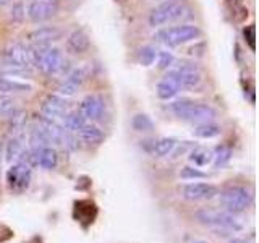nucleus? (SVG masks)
Segmentation results:
<instances>
[{
  "label": "nucleus",
  "mask_w": 259,
  "mask_h": 243,
  "mask_svg": "<svg viewBox=\"0 0 259 243\" xmlns=\"http://www.w3.org/2000/svg\"><path fill=\"white\" fill-rule=\"evenodd\" d=\"M165 78L172 79L180 88H194L201 83L202 71L194 63H180L174 70H170Z\"/></svg>",
  "instance_id": "obj_7"
},
{
  "label": "nucleus",
  "mask_w": 259,
  "mask_h": 243,
  "mask_svg": "<svg viewBox=\"0 0 259 243\" xmlns=\"http://www.w3.org/2000/svg\"><path fill=\"white\" fill-rule=\"evenodd\" d=\"M88 79V68H75L71 70L67 78L62 81V85L57 89V94H60L63 97H70L73 94H76V91L81 88V85Z\"/></svg>",
  "instance_id": "obj_13"
},
{
  "label": "nucleus",
  "mask_w": 259,
  "mask_h": 243,
  "mask_svg": "<svg viewBox=\"0 0 259 243\" xmlns=\"http://www.w3.org/2000/svg\"><path fill=\"white\" fill-rule=\"evenodd\" d=\"M132 127L135 132L140 133H148L154 130V122L151 120V117H148L146 113H136L132 120Z\"/></svg>",
  "instance_id": "obj_25"
},
{
  "label": "nucleus",
  "mask_w": 259,
  "mask_h": 243,
  "mask_svg": "<svg viewBox=\"0 0 259 243\" xmlns=\"http://www.w3.org/2000/svg\"><path fill=\"white\" fill-rule=\"evenodd\" d=\"M178 91H180V86H178L177 83H174L172 79L165 78V76H164V79H160L156 86V94L162 101L174 99V97L178 94Z\"/></svg>",
  "instance_id": "obj_19"
},
{
  "label": "nucleus",
  "mask_w": 259,
  "mask_h": 243,
  "mask_svg": "<svg viewBox=\"0 0 259 243\" xmlns=\"http://www.w3.org/2000/svg\"><path fill=\"white\" fill-rule=\"evenodd\" d=\"M57 13H59V0H32L26 12L32 23H44Z\"/></svg>",
  "instance_id": "obj_8"
},
{
  "label": "nucleus",
  "mask_w": 259,
  "mask_h": 243,
  "mask_svg": "<svg viewBox=\"0 0 259 243\" xmlns=\"http://www.w3.org/2000/svg\"><path fill=\"white\" fill-rule=\"evenodd\" d=\"M5 59L7 63L10 67H16V68H29L32 67V55H31V49H28L26 46H23L21 43H13L7 47L5 51Z\"/></svg>",
  "instance_id": "obj_10"
},
{
  "label": "nucleus",
  "mask_w": 259,
  "mask_h": 243,
  "mask_svg": "<svg viewBox=\"0 0 259 243\" xmlns=\"http://www.w3.org/2000/svg\"><path fill=\"white\" fill-rule=\"evenodd\" d=\"M157 51L152 46H144L138 51V62H140L143 67H151V65L156 62Z\"/></svg>",
  "instance_id": "obj_28"
},
{
  "label": "nucleus",
  "mask_w": 259,
  "mask_h": 243,
  "mask_svg": "<svg viewBox=\"0 0 259 243\" xmlns=\"http://www.w3.org/2000/svg\"><path fill=\"white\" fill-rule=\"evenodd\" d=\"M40 112L44 113L47 118H63L68 113V102L67 97L60 94H49L40 104Z\"/></svg>",
  "instance_id": "obj_12"
},
{
  "label": "nucleus",
  "mask_w": 259,
  "mask_h": 243,
  "mask_svg": "<svg viewBox=\"0 0 259 243\" xmlns=\"http://www.w3.org/2000/svg\"><path fill=\"white\" fill-rule=\"evenodd\" d=\"M23 151H24V148H23V143L20 138H12V140L7 143V149H5L7 160L8 162L18 160L21 157Z\"/></svg>",
  "instance_id": "obj_27"
},
{
  "label": "nucleus",
  "mask_w": 259,
  "mask_h": 243,
  "mask_svg": "<svg viewBox=\"0 0 259 243\" xmlns=\"http://www.w3.org/2000/svg\"><path fill=\"white\" fill-rule=\"evenodd\" d=\"M37 164L46 169V170H52L57 167V164H59V156H57V151L49 148V146H46V148H42L39 151V157H37Z\"/></svg>",
  "instance_id": "obj_21"
},
{
  "label": "nucleus",
  "mask_w": 259,
  "mask_h": 243,
  "mask_svg": "<svg viewBox=\"0 0 259 243\" xmlns=\"http://www.w3.org/2000/svg\"><path fill=\"white\" fill-rule=\"evenodd\" d=\"M10 2H12V0H0V5H8Z\"/></svg>",
  "instance_id": "obj_35"
},
{
  "label": "nucleus",
  "mask_w": 259,
  "mask_h": 243,
  "mask_svg": "<svg viewBox=\"0 0 259 243\" xmlns=\"http://www.w3.org/2000/svg\"><path fill=\"white\" fill-rule=\"evenodd\" d=\"M194 217L198 219V222L210 227L214 230H225V232H240L243 230V224L238 221L233 214L227 213V211L219 209H199L194 213Z\"/></svg>",
  "instance_id": "obj_2"
},
{
  "label": "nucleus",
  "mask_w": 259,
  "mask_h": 243,
  "mask_svg": "<svg viewBox=\"0 0 259 243\" xmlns=\"http://www.w3.org/2000/svg\"><path fill=\"white\" fill-rule=\"evenodd\" d=\"M222 133V130L219 125L212 124V122H204V124H198L196 128L193 130V135L201 140H210Z\"/></svg>",
  "instance_id": "obj_20"
},
{
  "label": "nucleus",
  "mask_w": 259,
  "mask_h": 243,
  "mask_svg": "<svg viewBox=\"0 0 259 243\" xmlns=\"http://www.w3.org/2000/svg\"><path fill=\"white\" fill-rule=\"evenodd\" d=\"M178 175H180L182 180H201V178L207 177L204 172H201L199 169H194V167H190V166L182 167L180 174H178Z\"/></svg>",
  "instance_id": "obj_29"
},
{
  "label": "nucleus",
  "mask_w": 259,
  "mask_h": 243,
  "mask_svg": "<svg viewBox=\"0 0 259 243\" xmlns=\"http://www.w3.org/2000/svg\"><path fill=\"white\" fill-rule=\"evenodd\" d=\"M32 91V86L26 81L12 79L8 76H0V93L5 94H20V93H29Z\"/></svg>",
  "instance_id": "obj_17"
},
{
  "label": "nucleus",
  "mask_w": 259,
  "mask_h": 243,
  "mask_svg": "<svg viewBox=\"0 0 259 243\" xmlns=\"http://www.w3.org/2000/svg\"><path fill=\"white\" fill-rule=\"evenodd\" d=\"M232 156H233V151H232L230 146H227V144L217 146L215 151H212V162H214V167H215V169H222V167H225V166L230 162Z\"/></svg>",
  "instance_id": "obj_22"
},
{
  "label": "nucleus",
  "mask_w": 259,
  "mask_h": 243,
  "mask_svg": "<svg viewBox=\"0 0 259 243\" xmlns=\"http://www.w3.org/2000/svg\"><path fill=\"white\" fill-rule=\"evenodd\" d=\"M78 136L83 143L91 144V146H97L104 143V138H105L101 128H97L94 125H88V124L83 128L78 130Z\"/></svg>",
  "instance_id": "obj_18"
},
{
  "label": "nucleus",
  "mask_w": 259,
  "mask_h": 243,
  "mask_svg": "<svg viewBox=\"0 0 259 243\" xmlns=\"http://www.w3.org/2000/svg\"><path fill=\"white\" fill-rule=\"evenodd\" d=\"M201 37V29L194 24H178V26L162 28L154 34V39L165 47H178Z\"/></svg>",
  "instance_id": "obj_3"
},
{
  "label": "nucleus",
  "mask_w": 259,
  "mask_h": 243,
  "mask_svg": "<svg viewBox=\"0 0 259 243\" xmlns=\"http://www.w3.org/2000/svg\"><path fill=\"white\" fill-rule=\"evenodd\" d=\"M172 110L178 118L193 122V124H204V122H212L217 117V112L207 104L194 102L190 99H180L170 104Z\"/></svg>",
  "instance_id": "obj_1"
},
{
  "label": "nucleus",
  "mask_w": 259,
  "mask_h": 243,
  "mask_svg": "<svg viewBox=\"0 0 259 243\" xmlns=\"http://www.w3.org/2000/svg\"><path fill=\"white\" fill-rule=\"evenodd\" d=\"M194 148V146L190 143V141H182V143H177L174 151L170 152V156H172V159H180L183 154H186L188 151H191Z\"/></svg>",
  "instance_id": "obj_32"
},
{
  "label": "nucleus",
  "mask_w": 259,
  "mask_h": 243,
  "mask_svg": "<svg viewBox=\"0 0 259 243\" xmlns=\"http://www.w3.org/2000/svg\"><path fill=\"white\" fill-rule=\"evenodd\" d=\"M157 68L159 70H168V68H172V65L175 63V57L172 52H168V51H160L157 52Z\"/></svg>",
  "instance_id": "obj_30"
},
{
  "label": "nucleus",
  "mask_w": 259,
  "mask_h": 243,
  "mask_svg": "<svg viewBox=\"0 0 259 243\" xmlns=\"http://www.w3.org/2000/svg\"><path fill=\"white\" fill-rule=\"evenodd\" d=\"M177 143L178 141L175 140V138H160V140L154 141V144H152L154 156H157V157H167V156H170V152L174 151Z\"/></svg>",
  "instance_id": "obj_24"
},
{
  "label": "nucleus",
  "mask_w": 259,
  "mask_h": 243,
  "mask_svg": "<svg viewBox=\"0 0 259 243\" xmlns=\"http://www.w3.org/2000/svg\"><path fill=\"white\" fill-rule=\"evenodd\" d=\"M79 112L83 113V117L86 120H101L104 112H105V102L101 96H96V94H89L86 96L83 101H81L79 105Z\"/></svg>",
  "instance_id": "obj_15"
},
{
  "label": "nucleus",
  "mask_w": 259,
  "mask_h": 243,
  "mask_svg": "<svg viewBox=\"0 0 259 243\" xmlns=\"http://www.w3.org/2000/svg\"><path fill=\"white\" fill-rule=\"evenodd\" d=\"M243 34H245V40L248 43V46L251 47V51H254L256 49V44H254V39H256V31H254V26L253 24H249L245 29H243Z\"/></svg>",
  "instance_id": "obj_33"
},
{
  "label": "nucleus",
  "mask_w": 259,
  "mask_h": 243,
  "mask_svg": "<svg viewBox=\"0 0 259 243\" xmlns=\"http://www.w3.org/2000/svg\"><path fill=\"white\" fill-rule=\"evenodd\" d=\"M31 55H32V63L37 65V67L42 70L47 75H59L65 70V60L63 54L55 47H32L31 49Z\"/></svg>",
  "instance_id": "obj_4"
},
{
  "label": "nucleus",
  "mask_w": 259,
  "mask_h": 243,
  "mask_svg": "<svg viewBox=\"0 0 259 243\" xmlns=\"http://www.w3.org/2000/svg\"><path fill=\"white\" fill-rule=\"evenodd\" d=\"M221 202L224 209L230 214L245 213L251 205V193L245 186H229L222 191Z\"/></svg>",
  "instance_id": "obj_6"
},
{
  "label": "nucleus",
  "mask_w": 259,
  "mask_h": 243,
  "mask_svg": "<svg viewBox=\"0 0 259 243\" xmlns=\"http://www.w3.org/2000/svg\"><path fill=\"white\" fill-rule=\"evenodd\" d=\"M63 120H65V127H67V130H71V132H78V130L83 128L88 122L79 110L67 113V115L63 117Z\"/></svg>",
  "instance_id": "obj_26"
},
{
  "label": "nucleus",
  "mask_w": 259,
  "mask_h": 243,
  "mask_svg": "<svg viewBox=\"0 0 259 243\" xmlns=\"http://www.w3.org/2000/svg\"><path fill=\"white\" fill-rule=\"evenodd\" d=\"M193 243H209V241H206V240H194Z\"/></svg>",
  "instance_id": "obj_36"
},
{
  "label": "nucleus",
  "mask_w": 259,
  "mask_h": 243,
  "mask_svg": "<svg viewBox=\"0 0 259 243\" xmlns=\"http://www.w3.org/2000/svg\"><path fill=\"white\" fill-rule=\"evenodd\" d=\"M186 10H188V8H186L183 0H165V2L157 5L149 13V24L152 28L165 26L168 23L182 20Z\"/></svg>",
  "instance_id": "obj_5"
},
{
  "label": "nucleus",
  "mask_w": 259,
  "mask_h": 243,
  "mask_svg": "<svg viewBox=\"0 0 259 243\" xmlns=\"http://www.w3.org/2000/svg\"><path fill=\"white\" fill-rule=\"evenodd\" d=\"M219 194V188L212 183H188L182 188V196L186 201H206Z\"/></svg>",
  "instance_id": "obj_11"
},
{
  "label": "nucleus",
  "mask_w": 259,
  "mask_h": 243,
  "mask_svg": "<svg viewBox=\"0 0 259 243\" xmlns=\"http://www.w3.org/2000/svg\"><path fill=\"white\" fill-rule=\"evenodd\" d=\"M63 31L57 26H40L28 34V40L34 47H47L55 40L62 39Z\"/></svg>",
  "instance_id": "obj_14"
},
{
  "label": "nucleus",
  "mask_w": 259,
  "mask_h": 243,
  "mask_svg": "<svg viewBox=\"0 0 259 243\" xmlns=\"http://www.w3.org/2000/svg\"><path fill=\"white\" fill-rule=\"evenodd\" d=\"M229 243H249V241H246V240H243V238H232Z\"/></svg>",
  "instance_id": "obj_34"
},
{
  "label": "nucleus",
  "mask_w": 259,
  "mask_h": 243,
  "mask_svg": "<svg viewBox=\"0 0 259 243\" xmlns=\"http://www.w3.org/2000/svg\"><path fill=\"white\" fill-rule=\"evenodd\" d=\"M7 182H8V186L16 193L28 190V186L31 183V167L26 162H16V164L12 166L10 170H8Z\"/></svg>",
  "instance_id": "obj_9"
},
{
  "label": "nucleus",
  "mask_w": 259,
  "mask_h": 243,
  "mask_svg": "<svg viewBox=\"0 0 259 243\" xmlns=\"http://www.w3.org/2000/svg\"><path fill=\"white\" fill-rule=\"evenodd\" d=\"M15 112H16L15 101L12 97H7V96L0 97V117H10Z\"/></svg>",
  "instance_id": "obj_31"
},
{
  "label": "nucleus",
  "mask_w": 259,
  "mask_h": 243,
  "mask_svg": "<svg viewBox=\"0 0 259 243\" xmlns=\"http://www.w3.org/2000/svg\"><path fill=\"white\" fill-rule=\"evenodd\" d=\"M89 46H91V40H89V36L83 29L71 31L67 37V51L73 55L84 54L89 49Z\"/></svg>",
  "instance_id": "obj_16"
},
{
  "label": "nucleus",
  "mask_w": 259,
  "mask_h": 243,
  "mask_svg": "<svg viewBox=\"0 0 259 243\" xmlns=\"http://www.w3.org/2000/svg\"><path fill=\"white\" fill-rule=\"evenodd\" d=\"M190 160L198 167L207 166L212 162V151L207 148H202V146H196V148H193L190 151Z\"/></svg>",
  "instance_id": "obj_23"
}]
</instances>
